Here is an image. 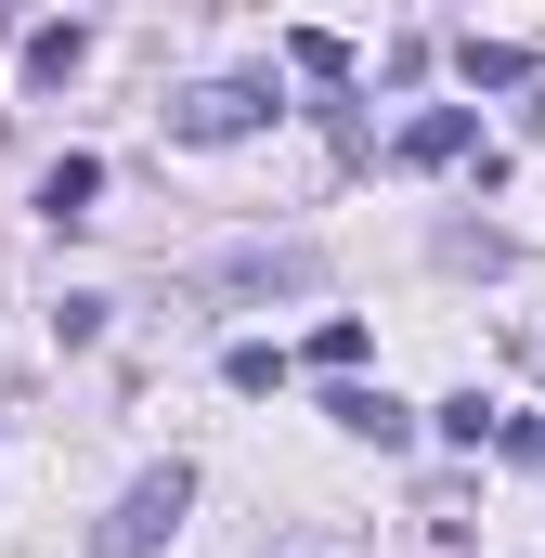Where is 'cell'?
Listing matches in <instances>:
<instances>
[{
	"label": "cell",
	"mask_w": 545,
	"mask_h": 558,
	"mask_svg": "<svg viewBox=\"0 0 545 558\" xmlns=\"http://www.w3.org/2000/svg\"><path fill=\"white\" fill-rule=\"evenodd\" d=\"M325 416L351 428V441H377V454H390V441H415V416H403V403H390V390H338Z\"/></svg>",
	"instance_id": "4"
},
{
	"label": "cell",
	"mask_w": 545,
	"mask_h": 558,
	"mask_svg": "<svg viewBox=\"0 0 545 558\" xmlns=\"http://www.w3.org/2000/svg\"><path fill=\"white\" fill-rule=\"evenodd\" d=\"M455 156H468V105H428L403 131V169H455Z\"/></svg>",
	"instance_id": "5"
},
{
	"label": "cell",
	"mask_w": 545,
	"mask_h": 558,
	"mask_svg": "<svg viewBox=\"0 0 545 558\" xmlns=\"http://www.w3.org/2000/svg\"><path fill=\"white\" fill-rule=\"evenodd\" d=\"M221 286H312V247H247Z\"/></svg>",
	"instance_id": "6"
},
{
	"label": "cell",
	"mask_w": 545,
	"mask_h": 558,
	"mask_svg": "<svg viewBox=\"0 0 545 558\" xmlns=\"http://www.w3.org/2000/svg\"><path fill=\"white\" fill-rule=\"evenodd\" d=\"M312 364H325V377H351V364H364V325H351V312H338V325H312Z\"/></svg>",
	"instance_id": "10"
},
{
	"label": "cell",
	"mask_w": 545,
	"mask_h": 558,
	"mask_svg": "<svg viewBox=\"0 0 545 558\" xmlns=\"http://www.w3.org/2000/svg\"><path fill=\"white\" fill-rule=\"evenodd\" d=\"M286 65H312V78H351V39H325V26H299V39H286Z\"/></svg>",
	"instance_id": "9"
},
{
	"label": "cell",
	"mask_w": 545,
	"mask_h": 558,
	"mask_svg": "<svg viewBox=\"0 0 545 558\" xmlns=\"http://www.w3.org/2000/svg\"><path fill=\"white\" fill-rule=\"evenodd\" d=\"M78 52H92V26H39L26 39V78H78Z\"/></svg>",
	"instance_id": "7"
},
{
	"label": "cell",
	"mask_w": 545,
	"mask_h": 558,
	"mask_svg": "<svg viewBox=\"0 0 545 558\" xmlns=\"http://www.w3.org/2000/svg\"><path fill=\"white\" fill-rule=\"evenodd\" d=\"M533 468H545V454H533Z\"/></svg>",
	"instance_id": "11"
},
{
	"label": "cell",
	"mask_w": 545,
	"mask_h": 558,
	"mask_svg": "<svg viewBox=\"0 0 545 558\" xmlns=\"http://www.w3.org/2000/svg\"><path fill=\"white\" fill-rule=\"evenodd\" d=\"M182 507H195V468H143L131 494H118V520L92 533V558H156L169 533H182Z\"/></svg>",
	"instance_id": "1"
},
{
	"label": "cell",
	"mask_w": 545,
	"mask_h": 558,
	"mask_svg": "<svg viewBox=\"0 0 545 558\" xmlns=\"http://www.w3.org/2000/svg\"><path fill=\"white\" fill-rule=\"evenodd\" d=\"M92 195H105V156H52L39 169V221H92Z\"/></svg>",
	"instance_id": "3"
},
{
	"label": "cell",
	"mask_w": 545,
	"mask_h": 558,
	"mask_svg": "<svg viewBox=\"0 0 545 558\" xmlns=\"http://www.w3.org/2000/svg\"><path fill=\"white\" fill-rule=\"evenodd\" d=\"M468 78H481V92H520L533 52H520V39H468Z\"/></svg>",
	"instance_id": "8"
},
{
	"label": "cell",
	"mask_w": 545,
	"mask_h": 558,
	"mask_svg": "<svg viewBox=\"0 0 545 558\" xmlns=\"http://www.w3.org/2000/svg\"><path fill=\"white\" fill-rule=\"evenodd\" d=\"M261 118H272L261 78H208V92H182V105H169V131H182V143H234V131H261Z\"/></svg>",
	"instance_id": "2"
}]
</instances>
